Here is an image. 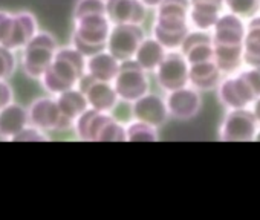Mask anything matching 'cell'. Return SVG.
Instances as JSON below:
<instances>
[{"label": "cell", "mask_w": 260, "mask_h": 220, "mask_svg": "<svg viewBox=\"0 0 260 220\" xmlns=\"http://www.w3.org/2000/svg\"><path fill=\"white\" fill-rule=\"evenodd\" d=\"M179 51L185 57L188 64L213 60L214 48H213V42H211L210 32H202V31L190 29L188 34L185 35Z\"/></svg>", "instance_id": "16"}, {"label": "cell", "mask_w": 260, "mask_h": 220, "mask_svg": "<svg viewBox=\"0 0 260 220\" xmlns=\"http://www.w3.org/2000/svg\"><path fill=\"white\" fill-rule=\"evenodd\" d=\"M122 141H125V126L109 114L100 127L96 142H122Z\"/></svg>", "instance_id": "28"}, {"label": "cell", "mask_w": 260, "mask_h": 220, "mask_svg": "<svg viewBox=\"0 0 260 220\" xmlns=\"http://www.w3.org/2000/svg\"><path fill=\"white\" fill-rule=\"evenodd\" d=\"M55 101H57V105L60 108L61 115L69 123H72V126H74L75 118L78 115H81L84 110L89 107L87 105V99L84 96V92L78 86L55 95Z\"/></svg>", "instance_id": "23"}, {"label": "cell", "mask_w": 260, "mask_h": 220, "mask_svg": "<svg viewBox=\"0 0 260 220\" xmlns=\"http://www.w3.org/2000/svg\"><path fill=\"white\" fill-rule=\"evenodd\" d=\"M254 141H255V142H260V124H258L257 133H255V136H254Z\"/></svg>", "instance_id": "38"}, {"label": "cell", "mask_w": 260, "mask_h": 220, "mask_svg": "<svg viewBox=\"0 0 260 220\" xmlns=\"http://www.w3.org/2000/svg\"><path fill=\"white\" fill-rule=\"evenodd\" d=\"M166 54L167 49L158 40H155L153 37H144L132 60L146 72L153 74L162 61V58L166 57Z\"/></svg>", "instance_id": "22"}, {"label": "cell", "mask_w": 260, "mask_h": 220, "mask_svg": "<svg viewBox=\"0 0 260 220\" xmlns=\"http://www.w3.org/2000/svg\"><path fill=\"white\" fill-rule=\"evenodd\" d=\"M223 11L236 14L237 17L248 20L249 17L260 13L258 0H222Z\"/></svg>", "instance_id": "29"}, {"label": "cell", "mask_w": 260, "mask_h": 220, "mask_svg": "<svg viewBox=\"0 0 260 220\" xmlns=\"http://www.w3.org/2000/svg\"><path fill=\"white\" fill-rule=\"evenodd\" d=\"M125 141L130 142H155L159 141L158 129L141 121H130L125 124Z\"/></svg>", "instance_id": "27"}, {"label": "cell", "mask_w": 260, "mask_h": 220, "mask_svg": "<svg viewBox=\"0 0 260 220\" xmlns=\"http://www.w3.org/2000/svg\"><path fill=\"white\" fill-rule=\"evenodd\" d=\"M214 90L217 101L225 110L251 107L252 102L258 98L243 67L234 74L223 75Z\"/></svg>", "instance_id": "5"}, {"label": "cell", "mask_w": 260, "mask_h": 220, "mask_svg": "<svg viewBox=\"0 0 260 220\" xmlns=\"http://www.w3.org/2000/svg\"><path fill=\"white\" fill-rule=\"evenodd\" d=\"M188 10L190 0H162L156 8L152 37L167 51H179L188 34Z\"/></svg>", "instance_id": "1"}, {"label": "cell", "mask_w": 260, "mask_h": 220, "mask_svg": "<svg viewBox=\"0 0 260 220\" xmlns=\"http://www.w3.org/2000/svg\"><path fill=\"white\" fill-rule=\"evenodd\" d=\"M109 114L104 112H98L95 108L87 107L81 115H78L74 121V132L77 135L78 139L81 141H93L96 142V136L100 132V127L103 124V121L106 120Z\"/></svg>", "instance_id": "24"}, {"label": "cell", "mask_w": 260, "mask_h": 220, "mask_svg": "<svg viewBox=\"0 0 260 220\" xmlns=\"http://www.w3.org/2000/svg\"><path fill=\"white\" fill-rule=\"evenodd\" d=\"M162 0H141V4L147 8V10H156L161 5Z\"/></svg>", "instance_id": "35"}, {"label": "cell", "mask_w": 260, "mask_h": 220, "mask_svg": "<svg viewBox=\"0 0 260 220\" xmlns=\"http://www.w3.org/2000/svg\"><path fill=\"white\" fill-rule=\"evenodd\" d=\"M251 110H252V114H254V117L257 118V121H258V124H260V96L252 102V105H251Z\"/></svg>", "instance_id": "36"}, {"label": "cell", "mask_w": 260, "mask_h": 220, "mask_svg": "<svg viewBox=\"0 0 260 220\" xmlns=\"http://www.w3.org/2000/svg\"><path fill=\"white\" fill-rule=\"evenodd\" d=\"M144 37L146 31L141 25L112 23L104 49L110 52L118 61L132 60Z\"/></svg>", "instance_id": "8"}, {"label": "cell", "mask_w": 260, "mask_h": 220, "mask_svg": "<svg viewBox=\"0 0 260 220\" xmlns=\"http://www.w3.org/2000/svg\"><path fill=\"white\" fill-rule=\"evenodd\" d=\"M190 4H211V5H219L222 7V0H190ZM223 8V7H222Z\"/></svg>", "instance_id": "37"}, {"label": "cell", "mask_w": 260, "mask_h": 220, "mask_svg": "<svg viewBox=\"0 0 260 220\" xmlns=\"http://www.w3.org/2000/svg\"><path fill=\"white\" fill-rule=\"evenodd\" d=\"M213 61L217 64L220 72L223 75L234 74L240 70L243 64V55H242V45L239 46H220L213 45Z\"/></svg>", "instance_id": "26"}, {"label": "cell", "mask_w": 260, "mask_h": 220, "mask_svg": "<svg viewBox=\"0 0 260 220\" xmlns=\"http://www.w3.org/2000/svg\"><path fill=\"white\" fill-rule=\"evenodd\" d=\"M257 129L258 121L251 107L230 108L220 121L217 139L223 142H251L254 141Z\"/></svg>", "instance_id": "7"}, {"label": "cell", "mask_w": 260, "mask_h": 220, "mask_svg": "<svg viewBox=\"0 0 260 220\" xmlns=\"http://www.w3.org/2000/svg\"><path fill=\"white\" fill-rule=\"evenodd\" d=\"M112 86L119 101L134 102L150 92V77L149 72L140 67L134 60H125L119 63V69Z\"/></svg>", "instance_id": "6"}, {"label": "cell", "mask_w": 260, "mask_h": 220, "mask_svg": "<svg viewBox=\"0 0 260 220\" xmlns=\"http://www.w3.org/2000/svg\"><path fill=\"white\" fill-rule=\"evenodd\" d=\"M48 133L28 124L25 129H22L17 135H14L11 138L13 142H45V141H49V136H46Z\"/></svg>", "instance_id": "32"}, {"label": "cell", "mask_w": 260, "mask_h": 220, "mask_svg": "<svg viewBox=\"0 0 260 220\" xmlns=\"http://www.w3.org/2000/svg\"><path fill=\"white\" fill-rule=\"evenodd\" d=\"M78 87L84 92L87 105L90 108L98 110V112L112 114V110L116 107V104L119 101L112 83L90 80L89 77H86V74L80 80Z\"/></svg>", "instance_id": "13"}, {"label": "cell", "mask_w": 260, "mask_h": 220, "mask_svg": "<svg viewBox=\"0 0 260 220\" xmlns=\"http://www.w3.org/2000/svg\"><path fill=\"white\" fill-rule=\"evenodd\" d=\"M210 35L213 45L239 46L242 45L245 35V20L237 17L236 14L222 11L213 29L210 31Z\"/></svg>", "instance_id": "14"}, {"label": "cell", "mask_w": 260, "mask_h": 220, "mask_svg": "<svg viewBox=\"0 0 260 220\" xmlns=\"http://www.w3.org/2000/svg\"><path fill=\"white\" fill-rule=\"evenodd\" d=\"M92 14H106V4L104 0H78L74 8V20L92 16Z\"/></svg>", "instance_id": "30"}, {"label": "cell", "mask_w": 260, "mask_h": 220, "mask_svg": "<svg viewBox=\"0 0 260 220\" xmlns=\"http://www.w3.org/2000/svg\"><path fill=\"white\" fill-rule=\"evenodd\" d=\"M14 25V14L8 11H0V45L7 46L13 32Z\"/></svg>", "instance_id": "33"}, {"label": "cell", "mask_w": 260, "mask_h": 220, "mask_svg": "<svg viewBox=\"0 0 260 220\" xmlns=\"http://www.w3.org/2000/svg\"><path fill=\"white\" fill-rule=\"evenodd\" d=\"M222 11H223V8L219 7V5L190 4V10H188V25H190V29L202 31V32H210Z\"/></svg>", "instance_id": "25"}, {"label": "cell", "mask_w": 260, "mask_h": 220, "mask_svg": "<svg viewBox=\"0 0 260 220\" xmlns=\"http://www.w3.org/2000/svg\"><path fill=\"white\" fill-rule=\"evenodd\" d=\"M17 67V58L14 51L0 45V80H8Z\"/></svg>", "instance_id": "31"}, {"label": "cell", "mask_w": 260, "mask_h": 220, "mask_svg": "<svg viewBox=\"0 0 260 220\" xmlns=\"http://www.w3.org/2000/svg\"><path fill=\"white\" fill-rule=\"evenodd\" d=\"M75 26L72 32V46L89 57L106 48L107 35L110 31V20L106 14H92L75 19Z\"/></svg>", "instance_id": "3"}, {"label": "cell", "mask_w": 260, "mask_h": 220, "mask_svg": "<svg viewBox=\"0 0 260 220\" xmlns=\"http://www.w3.org/2000/svg\"><path fill=\"white\" fill-rule=\"evenodd\" d=\"M130 104H132L134 120L146 123L156 129L166 126V123L170 118L166 99L158 93L147 92L146 95H143L141 98H138L137 101Z\"/></svg>", "instance_id": "12"}, {"label": "cell", "mask_w": 260, "mask_h": 220, "mask_svg": "<svg viewBox=\"0 0 260 220\" xmlns=\"http://www.w3.org/2000/svg\"><path fill=\"white\" fill-rule=\"evenodd\" d=\"M14 101V90L7 80H0V108Z\"/></svg>", "instance_id": "34"}, {"label": "cell", "mask_w": 260, "mask_h": 220, "mask_svg": "<svg viewBox=\"0 0 260 220\" xmlns=\"http://www.w3.org/2000/svg\"><path fill=\"white\" fill-rule=\"evenodd\" d=\"M242 55L245 66H260V13L245 20Z\"/></svg>", "instance_id": "20"}, {"label": "cell", "mask_w": 260, "mask_h": 220, "mask_svg": "<svg viewBox=\"0 0 260 220\" xmlns=\"http://www.w3.org/2000/svg\"><path fill=\"white\" fill-rule=\"evenodd\" d=\"M119 63L110 52L106 49L95 52L86 57V77L96 81L112 83L115 75L118 74Z\"/></svg>", "instance_id": "17"}, {"label": "cell", "mask_w": 260, "mask_h": 220, "mask_svg": "<svg viewBox=\"0 0 260 220\" xmlns=\"http://www.w3.org/2000/svg\"><path fill=\"white\" fill-rule=\"evenodd\" d=\"M58 43L49 32L37 31L31 40L22 48V67L23 72L34 80H40L43 72L54 60Z\"/></svg>", "instance_id": "4"}, {"label": "cell", "mask_w": 260, "mask_h": 220, "mask_svg": "<svg viewBox=\"0 0 260 220\" xmlns=\"http://www.w3.org/2000/svg\"><path fill=\"white\" fill-rule=\"evenodd\" d=\"M86 74V57L72 45L58 48L49 67L40 77L43 89L51 95H58L68 89L77 87Z\"/></svg>", "instance_id": "2"}, {"label": "cell", "mask_w": 260, "mask_h": 220, "mask_svg": "<svg viewBox=\"0 0 260 220\" xmlns=\"http://www.w3.org/2000/svg\"><path fill=\"white\" fill-rule=\"evenodd\" d=\"M258 2H260V0H258Z\"/></svg>", "instance_id": "39"}, {"label": "cell", "mask_w": 260, "mask_h": 220, "mask_svg": "<svg viewBox=\"0 0 260 220\" xmlns=\"http://www.w3.org/2000/svg\"><path fill=\"white\" fill-rule=\"evenodd\" d=\"M166 104L170 118L179 121H188L199 115L202 108V96L201 92L191 87L190 84L167 92Z\"/></svg>", "instance_id": "11"}, {"label": "cell", "mask_w": 260, "mask_h": 220, "mask_svg": "<svg viewBox=\"0 0 260 220\" xmlns=\"http://www.w3.org/2000/svg\"><path fill=\"white\" fill-rule=\"evenodd\" d=\"M222 77L223 74L213 60L188 66V84L199 92L214 90Z\"/></svg>", "instance_id": "18"}, {"label": "cell", "mask_w": 260, "mask_h": 220, "mask_svg": "<svg viewBox=\"0 0 260 220\" xmlns=\"http://www.w3.org/2000/svg\"><path fill=\"white\" fill-rule=\"evenodd\" d=\"M188 63L181 51H167L166 57L156 67L155 78L158 86L167 93L188 84Z\"/></svg>", "instance_id": "10"}, {"label": "cell", "mask_w": 260, "mask_h": 220, "mask_svg": "<svg viewBox=\"0 0 260 220\" xmlns=\"http://www.w3.org/2000/svg\"><path fill=\"white\" fill-rule=\"evenodd\" d=\"M28 110L29 124L49 133V132H68L72 129V123H69L60 112L55 98L40 96L36 98Z\"/></svg>", "instance_id": "9"}, {"label": "cell", "mask_w": 260, "mask_h": 220, "mask_svg": "<svg viewBox=\"0 0 260 220\" xmlns=\"http://www.w3.org/2000/svg\"><path fill=\"white\" fill-rule=\"evenodd\" d=\"M29 124L28 110L17 102H10L0 108V138L10 139Z\"/></svg>", "instance_id": "19"}, {"label": "cell", "mask_w": 260, "mask_h": 220, "mask_svg": "<svg viewBox=\"0 0 260 220\" xmlns=\"http://www.w3.org/2000/svg\"><path fill=\"white\" fill-rule=\"evenodd\" d=\"M37 31H39V23H37V19L34 14H31L28 11L16 13L14 14L13 32H11V37H10L7 48H10L11 51L22 49Z\"/></svg>", "instance_id": "21"}, {"label": "cell", "mask_w": 260, "mask_h": 220, "mask_svg": "<svg viewBox=\"0 0 260 220\" xmlns=\"http://www.w3.org/2000/svg\"><path fill=\"white\" fill-rule=\"evenodd\" d=\"M106 16L110 23L143 25L147 20L149 10L141 0H104Z\"/></svg>", "instance_id": "15"}]
</instances>
